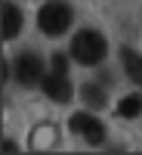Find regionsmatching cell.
Wrapping results in <instances>:
<instances>
[{"instance_id": "4", "label": "cell", "mask_w": 142, "mask_h": 155, "mask_svg": "<svg viewBox=\"0 0 142 155\" xmlns=\"http://www.w3.org/2000/svg\"><path fill=\"white\" fill-rule=\"evenodd\" d=\"M68 127L74 134H80L90 146H99L102 140H105V127L99 124V118H93V115H87V112H77V115H71V121H68Z\"/></svg>"}, {"instance_id": "1", "label": "cell", "mask_w": 142, "mask_h": 155, "mask_svg": "<svg viewBox=\"0 0 142 155\" xmlns=\"http://www.w3.org/2000/svg\"><path fill=\"white\" fill-rule=\"evenodd\" d=\"M105 53H108L105 37L99 31H93V28H84V31H77L71 37V59L80 62V65H99L105 59Z\"/></svg>"}, {"instance_id": "7", "label": "cell", "mask_w": 142, "mask_h": 155, "mask_svg": "<svg viewBox=\"0 0 142 155\" xmlns=\"http://www.w3.org/2000/svg\"><path fill=\"white\" fill-rule=\"evenodd\" d=\"M121 62H124V71L133 78V81L142 87V56L136 53V50H130V47H124L121 50Z\"/></svg>"}, {"instance_id": "10", "label": "cell", "mask_w": 142, "mask_h": 155, "mask_svg": "<svg viewBox=\"0 0 142 155\" xmlns=\"http://www.w3.org/2000/svg\"><path fill=\"white\" fill-rule=\"evenodd\" d=\"M53 71H59V74L68 71V56H65V53H56V56H53Z\"/></svg>"}, {"instance_id": "5", "label": "cell", "mask_w": 142, "mask_h": 155, "mask_svg": "<svg viewBox=\"0 0 142 155\" xmlns=\"http://www.w3.org/2000/svg\"><path fill=\"white\" fill-rule=\"evenodd\" d=\"M40 87H43V93L53 99V102H68V99H71V84H68V78H65V74H59V71L43 74Z\"/></svg>"}, {"instance_id": "9", "label": "cell", "mask_w": 142, "mask_h": 155, "mask_svg": "<svg viewBox=\"0 0 142 155\" xmlns=\"http://www.w3.org/2000/svg\"><path fill=\"white\" fill-rule=\"evenodd\" d=\"M139 112H142V96H124L118 102V115L121 118H136Z\"/></svg>"}, {"instance_id": "3", "label": "cell", "mask_w": 142, "mask_h": 155, "mask_svg": "<svg viewBox=\"0 0 142 155\" xmlns=\"http://www.w3.org/2000/svg\"><path fill=\"white\" fill-rule=\"evenodd\" d=\"M12 65H16V81L25 84V87L43 81V62H40L37 53H22V56H16Z\"/></svg>"}, {"instance_id": "6", "label": "cell", "mask_w": 142, "mask_h": 155, "mask_svg": "<svg viewBox=\"0 0 142 155\" xmlns=\"http://www.w3.org/2000/svg\"><path fill=\"white\" fill-rule=\"evenodd\" d=\"M19 28H22V12L16 3H3V41H12L19 37Z\"/></svg>"}, {"instance_id": "11", "label": "cell", "mask_w": 142, "mask_h": 155, "mask_svg": "<svg viewBox=\"0 0 142 155\" xmlns=\"http://www.w3.org/2000/svg\"><path fill=\"white\" fill-rule=\"evenodd\" d=\"M16 149H19V146L12 143V140H6V143H3V152H16Z\"/></svg>"}, {"instance_id": "8", "label": "cell", "mask_w": 142, "mask_h": 155, "mask_svg": "<svg viewBox=\"0 0 142 155\" xmlns=\"http://www.w3.org/2000/svg\"><path fill=\"white\" fill-rule=\"evenodd\" d=\"M80 96H84V102H87V106H93V109H102V106H105V90H102L99 84H84L80 87Z\"/></svg>"}, {"instance_id": "2", "label": "cell", "mask_w": 142, "mask_h": 155, "mask_svg": "<svg viewBox=\"0 0 142 155\" xmlns=\"http://www.w3.org/2000/svg\"><path fill=\"white\" fill-rule=\"evenodd\" d=\"M37 25H40V31L49 34V37H59L71 28V6L65 0H49V3L40 6L37 12Z\"/></svg>"}]
</instances>
